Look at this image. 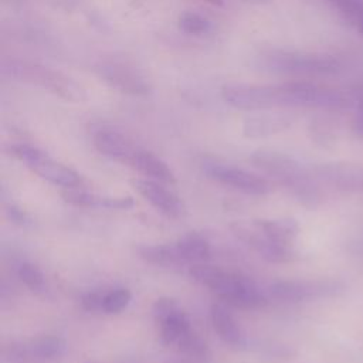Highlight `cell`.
Masks as SVG:
<instances>
[{"label": "cell", "mask_w": 363, "mask_h": 363, "mask_svg": "<svg viewBox=\"0 0 363 363\" xmlns=\"http://www.w3.org/2000/svg\"><path fill=\"white\" fill-rule=\"evenodd\" d=\"M250 162L285 187L303 207L315 208L319 206L322 196L315 177L289 155L271 149H258L251 153Z\"/></svg>", "instance_id": "cell-1"}, {"label": "cell", "mask_w": 363, "mask_h": 363, "mask_svg": "<svg viewBox=\"0 0 363 363\" xmlns=\"http://www.w3.org/2000/svg\"><path fill=\"white\" fill-rule=\"evenodd\" d=\"M0 71L4 78L40 86L67 102H84L88 99L86 89L75 79L38 62L18 58H3Z\"/></svg>", "instance_id": "cell-2"}, {"label": "cell", "mask_w": 363, "mask_h": 363, "mask_svg": "<svg viewBox=\"0 0 363 363\" xmlns=\"http://www.w3.org/2000/svg\"><path fill=\"white\" fill-rule=\"evenodd\" d=\"M255 67L269 74L325 77L342 69L337 58L326 54H305L285 50H267L255 57Z\"/></svg>", "instance_id": "cell-3"}, {"label": "cell", "mask_w": 363, "mask_h": 363, "mask_svg": "<svg viewBox=\"0 0 363 363\" xmlns=\"http://www.w3.org/2000/svg\"><path fill=\"white\" fill-rule=\"evenodd\" d=\"M9 150L14 157L26 163V166L31 172L54 186L62 189L82 186V177L74 169L57 162L44 150L35 146L27 143H17L11 145Z\"/></svg>", "instance_id": "cell-4"}, {"label": "cell", "mask_w": 363, "mask_h": 363, "mask_svg": "<svg viewBox=\"0 0 363 363\" xmlns=\"http://www.w3.org/2000/svg\"><path fill=\"white\" fill-rule=\"evenodd\" d=\"M345 291V284L337 279L313 281H275L268 294L278 302L299 303L311 299L337 296Z\"/></svg>", "instance_id": "cell-5"}, {"label": "cell", "mask_w": 363, "mask_h": 363, "mask_svg": "<svg viewBox=\"0 0 363 363\" xmlns=\"http://www.w3.org/2000/svg\"><path fill=\"white\" fill-rule=\"evenodd\" d=\"M67 343L60 336H38L3 346V363H45L60 357Z\"/></svg>", "instance_id": "cell-6"}, {"label": "cell", "mask_w": 363, "mask_h": 363, "mask_svg": "<svg viewBox=\"0 0 363 363\" xmlns=\"http://www.w3.org/2000/svg\"><path fill=\"white\" fill-rule=\"evenodd\" d=\"M94 71L101 81L121 94L130 96H147L152 94V85L147 78L129 64L101 61L95 65Z\"/></svg>", "instance_id": "cell-7"}, {"label": "cell", "mask_w": 363, "mask_h": 363, "mask_svg": "<svg viewBox=\"0 0 363 363\" xmlns=\"http://www.w3.org/2000/svg\"><path fill=\"white\" fill-rule=\"evenodd\" d=\"M152 313L159 328L160 340L166 346H176L177 342L193 329L187 313L172 298L162 296L156 299L152 306Z\"/></svg>", "instance_id": "cell-8"}, {"label": "cell", "mask_w": 363, "mask_h": 363, "mask_svg": "<svg viewBox=\"0 0 363 363\" xmlns=\"http://www.w3.org/2000/svg\"><path fill=\"white\" fill-rule=\"evenodd\" d=\"M203 169L210 179L224 186H230L235 190H240L245 194L265 196L272 191V184L265 177H261L255 173H251L235 166L208 162L204 163Z\"/></svg>", "instance_id": "cell-9"}, {"label": "cell", "mask_w": 363, "mask_h": 363, "mask_svg": "<svg viewBox=\"0 0 363 363\" xmlns=\"http://www.w3.org/2000/svg\"><path fill=\"white\" fill-rule=\"evenodd\" d=\"M231 230L238 240H241L244 244L252 248L267 262L282 264L292 261L295 257V252L292 251L291 245L272 241L257 227L254 221L251 224L237 221L231 224Z\"/></svg>", "instance_id": "cell-10"}, {"label": "cell", "mask_w": 363, "mask_h": 363, "mask_svg": "<svg viewBox=\"0 0 363 363\" xmlns=\"http://www.w3.org/2000/svg\"><path fill=\"white\" fill-rule=\"evenodd\" d=\"M133 189L159 213L169 218H180L186 213V206L182 199L166 187L164 183L152 179H133Z\"/></svg>", "instance_id": "cell-11"}, {"label": "cell", "mask_w": 363, "mask_h": 363, "mask_svg": "<svg viewBox=\"0 0 363 363\" xmlns=\"http://www.w3.org/2000/svg\"><path fill=\"white\" fill-rule=\"evenodd\" d=\"M316 179L339 190L363 193V166L346 162L322 163L313 169Z\"/></svg>", "instance_id": "cell-12"}, {"label": "cell", "mask_w": 363, "mask_h": 363, "mask_svg": "<svg viewBox=\"0 0 363 363\" xmlns=\"http://www.w3.org/2000/svg\"><path fill=\"white\" fill-rule=\"evenodd\" d=\"M94 146L101 155L128 166L139 149L129 138L113 129H99L94 135Z\"/></svg>", "instance_id": "cell-13"}, {"label": "cell", "mask_w": 363, "mask_h": 363, "mask_svg": "<svg viewBox=\"0 0 363 363\" xmlns=\"http://www.w3.org/2000/svg\"><path fill=\"white\" fill-rule=\"evenodd\" d=\"M294 118L288 113H257L244 118L242 135L248 139H262L281 133L291 128Z\"/></svg>", "instance_id": "cell-14"}, {"label": "cell", "mask_w": 363, "mask_h": 363, "mask_svg": "<svg viewBox=\"0 0 363 363\" xmlns=\"http://www.w3.org/2000/svg\"><path fill=\"white\" fill-rule=\"evenodd\" d=\"M210 320L216 335L228 346L242 349L247 346L244 332L231 312L223 303H211Z\"/></svg>", "instance_id": "cell-15"}, {"label": "cell", "mask_w": 363, "mask_h": 363, "mask_svg": "<svg viewBox=\"0 0 363 363\" xmlns=\"http://www.w3.org/2000/svg\"><path fill=\"white\" fill-rule=\"evenodd\" d=\"M129 166L147 179L164 183V184H174L176 183V176L173 170L167 166L164 160H162L159 156L155 153L139 147L136 153L133 155Z\"/></svg>", "instance_id": "cell-16"}, {"label": "cell", "mask_w": 363, "mask_h": 363, "mask_svg": "<svg viewBox=\"0 0 363 363\" xmlns=\"http://www.w3.org/2000/svg\"><path fill=\"white\" fill-rule=\"evenodd\" d=\"M139 257L147 264L162 267V268H173L186 265L182 258L176 242L174 244H155V245H140L138 248Z\"/></svg>", "instance_id": "cell-17"}, {"label": "cell", "mask_w": 363, "mask_h": 363, "mask_svg": "<svg viewBox=\"0 0 363 363\" xmlns=\"http://www.w3.org/2000/svg\"><path fill=\"white\" fill-rule=\"evenodd\" d=\"M257 227L272 241L291 245L299 233V224L294 218H269V220H255Z\"/></svg>", "instance_id": "cell-18"}, {"label": "cell", "mask_w": 363, "mask_h": 363, "mask_svg": "<svg viewBox=\"0 0 363 363\" xmlns=\"http://www.w3.org/2000/svg\"><path fill=\"white\" fill-rule=\"evenodd\" d=\"M177 250L186 264L206 262L210 258L211 248L206 237L199 233H187L176 242Z\"/></svg>", "instance_id": "cell-19"}, {"label": "cell", "mask_w": 363, "mask_h": 363, "mask_svg": "<svg viewBox=\"0 0 363 363\" xmlns=\"http://www.w3.org/2000/svg\"><path fill=\"white\" fill-rule=\"evenodd\" d=\"M16 274L18 279L34 294H45L47 291V284H45V277L43 271L27 261H23L17 265Z\"/></svg>", "instance_id": "cell-20"}, {"label": "cell", "mask_w": 363, "mask_h": 363, "mask_svg": "<svg viewBox=\"0 0 363 363\" xmlns=\"http://www.w3.org/2000/svg\"><path fill=\"white\" fill-rule=\"evenodd\" d=\"M177 26L189 35H206L213 30V23L196 11H183L177 18Z\"/></svg>", "instance_id": "cell-21"}, {"label": "cell", "mask_w": 363, "mask_h": 363, "mask_svg": "<svg viewBox=\"0 0 363 363\" xmlns=\"http://www.w3.org/2000/svg\"><path fill=\"white\" fill-rule=\"evenodd\" d=\"M176 347L183 354H186V356H189L191 359H197V360H204L210 354L207 343L204 342V339L194 329H191L189 333H186L177 342Z\"/></svg>", "instance_id": "cell-22"}, {"label": "cell", "mask_w": 363, "mask_h": 363, "mask_svg": "<svg viewBox=\"0 0 363 363\" xmlns=\"http://www.w3.org/2000/svg\"><path fill=\"white\" fill-rule=\"evenodd\" d=\"M308 132L311 139L322 147H330L336 142L335 129L326 118H313L309 122Z\"/></svg>", "instance_id": "cell-23"}, {"label": "cell", "mask_w": 363, "mask_h": 363, "mask_svg": "<svg viewBox=\"0 0 363 363\" xmlns=\"http://www.w3.org/2000/svg\"><path fill=\"white\" fill-rule=\"evenodd\" d=\"M257 353L261 359L268 362H288L295 359L296 350L288 345L279 342H265L255 346Z\"/></svg>", "instance_id": "cell-24"}, {"label": "cell", "mask_w": 363, "mask_h": 363, "mask_svg": "<svg viewBox=\"0 0 363 363\" xmlns=\"http://www.w3.org/2000/svg\"><path fill=\"white\" fill-rule=\"evenodd\" d=\"M61 197L64 199V201L75 207H101L102 203V196L82 189V186L64 189L61 191Z\"/></svg>", "instance_id": "cell-25"}, {"label": "cell", "mask_w": 363, "mask_h": 363, "mask_svg": "<svg viewBox=\"0 0 363 363\" xmlns=\"http://www.w3.org/2000/svg\"><path fill=\"white\" fill-rule=\"evenodd\" d=\"M132 294L128 288H112L105 291L102 302V313L115 315L122 312L130 302Z\"/></svg>", "instance_id": "cell-26"}, {"label": "cell", "mask_w": 363, "mask_h": 363, "mask_svg": "<svg viewBox=\"0 0 363 363\" xmlns=\"http://www.w3.org/2000/svg\"><path fill=\"white\" fill-rule=\"evenodd\" d=\"M330 3L343 18L356 27L360 13L363 11V0H326Z\"/></svg>", "instance_id": "cell-27"}, {"label": "cell", "mask_w": 363, "mask_h": 363, "mask_svg": "<svg viewBox=\"0 0 363 363\" xmlns=\"http://www.w3.org/2000/svg\"><path fill=\"white\" fill-rule=\"evenodd\" d=\"M105 291H89L81 296V305L88 312H102Z\"/></svg>", "instance_id": "cell-28"}, {"label": "cell", "mask_w": 363, "mask_h": 363, "mask_svg": "<svg viewBox=\"0 0 363 363\" xmlns=\"http://www.w3.org/2000/svg\"><path fill=\"white\" fill-rule=\"evenodd\" d=\"M6 216L13 224H16L18 227H26V225L31 224V218L28 217V214L16 204L6 206Z\"/></svg>", "instance_id": "cell-29"}, {"label": "cell", "mask_w": 363, "mask_h": 363, "mask_svg": "<svg viewBox=\"0 0 363 363\" xmlns=\"http://www.w3.org/2000/svg\"><path fill=\"white\" fill-rule=\"evenodd\" d=\"M101 207L112 208V210H128V208L133 207V199L129 196H122V197L102 196Z\"/></svg>", "instance_id": "cell-30"}, {"label": "cell", "mask_w": 363, "mask_h": 363, "mask_svg": "<svg viewBox=\"0 0 363 363\" xmlns=\"http://www.w3.org/2000/svg\"><path fill=\"white\" fill-rule=\"evenodd\" d=\"M353 132L363 138V108H357V113L353 121Z\"/></svg>", "instance_id": "cell-31"}, {"label": "cell", "mask_w": 363, "mask_h": 363, "mask_svg": "<svg viewBox=\"0 0 363 363\" xmlns=\"http://www.w3.org/2000/svg\"><path fill=\"white\" fill-rule=\"evenodd\" d=\"M6 6H10V7H18V6H23L26 3V0H1Z\"/></svg>", "instance_id": "cell-32"}, {"label": "cell", "mask_w": 363, "mask_h": 363, "mask_svg": "<svg viewBox=\"0 0 363 363\" xmlns=\"http://www.w3.org/2000/svg\"><path fill=\"white\" fill-rule=\"evenodd\" d=\"M356 28H357V31L363 35V11H362V13H360V16H359V20H357Z\"/></svg>", "instance_id": "cell-33"}, {"label": "cell", "mask_w": 363, "mask_h": 363, "mask_svg": "<svg viewBox=\"0 0 363 363\" xmlns=\"http://www.w3.org/2000/svg\"><path fill=\"white\" fill-rule=\"evenodd\" d=\"M204 1L214 4V6H223V3H224V0H204Z\"/></svg>", "instance_id": "cell-34"}, {"label": "cell", "mask_w": 363, "mask_h": 363, "mask_svg": "<svg viewBox=\"0 0 363 363\" xmlns=\"http://www.w3.org/2000/svg\"><path fill=\"white\" fill-rule=\"evenodd\" d=\"M48 1H55L57 4H64V3L67 4L69 0H48Z\"/></svg>", "instance_id": "cell-35"}, {"label": "cell", "mask_w": 363, "mask_h": 363, "mask_svg": "<svg viewBox=\"0 0 363 363\" xmlns=\"http://www.w3.org/2000/svg\"><path fill=\"white\" fill-rule=\"evenodd\" d=\"M167 363H189V362H167Z\"/></svg>", "instance_id": "cell-36"}, {"label": "cell", "mask_w": 363, "mask_h": 363, "mask_svg": "<svg viewBox=\"0 0 363 363\" xmlns=\"http://www.w3.org/2000/svg\"><path fill=\"white\" fill-rule=\"evenodd\" d=\"M251 1H268V0H251Z\"/></svg>", "instance_id": "cell-37"}, {"label": "cell", "mask_w": 363, "mask_h": 363, "mask_svg": "<svg viewBox=\"0 0 363 363\" xmlns=\"http://www.w3.org/2000/svg\"><path fill=\"white\" fill-rule=\"evenodd\" d=\"M85 363H94V362H85Z\"/></svg>", "instance_id": "cell-38"}]
</instances>
